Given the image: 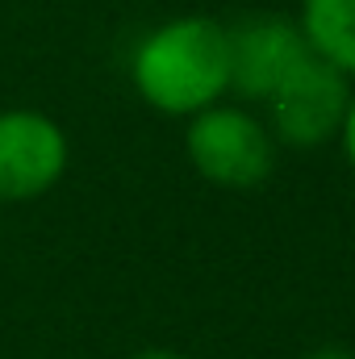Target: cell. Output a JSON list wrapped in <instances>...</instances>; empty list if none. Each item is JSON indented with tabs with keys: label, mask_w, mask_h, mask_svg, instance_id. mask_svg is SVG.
<instances>
[{
	"label": "cell",
	"mask_w": 355,
	"mask_h": 359,
	"mask_svg": "<svg viewBox=\"0 0 355 359\" xmlns=\"http://www.w3.org/2000/svg\"><path fill=\"white\" fill-rule=\"evenodd\" d=\"M297 25L314 55L355 80V0H301Z\"/></svg>",
	"instance_id": "cell-6"
},
{
	"label": "cell",
	"mask_w": 355,
	"mask_h": 359,
	"mask_svg": "<svg viewBox=\"0 0 355 359\" xmlns=\"http://www.w3.org/2000/svg\"><path fill=\"white\" fill-rule=\"evenodd\" d=\"M339 142H343V155H347V163H351V172H355V92H351V109H347V121H343Z\"/></svg>",
	"instance_id": "cell-7"
},
{
	"label": "cell",
	"mask_w": 355,
	"mask_h": 359,
	"mask_svg": "<svg viewBox=\"0 0 355 359\" xmlns=\"http://www.w3.org/2000/svg\"><path fill=\"white\" fill-rule=\"evenodd\" d=\"M305 359H355V355L343 351V347H322V351H314V355H305Z\"/></svg>",
	"instance_id": "cell-8"
},
{
	"label": "cell",
	"mask_w": 355,
	"mask_h": 359,
	"mask_svg": "<svg viewBox=\"0 0 355 359\" xmlns=\"http://www.w3.org/2000/svg\"><path fill=\"white\" fill-rule=\"evenodd\" d=\"M134 359H184V355H176V351H163V347H155V351H138Z\"/></svg>",
	"instance_id": "cell-9"
},
{
	"label": "cell",
	"mask_w": 355,
	"mask_h": 359,
	"mask_svg": "<svg viewBox=\"0 0 355 359\" xmlns=\"http://www.w3.org/2000/svg\"><path fill=\"white\" fill-rule=\"evenodd\" d=\"M276 138L247 104L217 100L188 117L184 155L192 172L217 188H260L276 172Z\"/></svg>",
	"instance_id": "cell-2"
},
{
	"label": "cell",
	"mask_w": 355,
	"mask_h": 359,
	"mask_svg": "<svg viewBox=\"0 0 355 359\" xmlns=\"http://www.w3.org/2000/svg\"><path fill=\"white\" fill-rule=\"evenodd\" d=\"M72 163L63 126L38 109H0V205L46 196Z\"/></svg>",
	"instance_id": "cell-4"
},
{
	"label": "cell",
	"mask_w": 355,
	"mask_h": 359,
	"mask_svg": "<svg viewBox=\"0 0 355 359\" xmlns=\"http://www.w3.org/2000/svg\"><path fill=\"white\" fill-rule=\"evenodd\" d=\"M130 84L163 117H192L230 96V34L226 21L184 13L134 42Z\"/></svg>",
	"instance_id": "cell-1"
},
{
	"label": "cell",
	"mask_w": 355,
	"mask_h": 359,
	"mask_svg": "<svg viewBox=\"0 0 355 359\" xmlns=\"http://www.w3.org/2000/svg\"><path fill=\"white\" fill-rule=\"evenodd\" d=\"M230 34V96L243 104H264L276 84L309 55V42L297 25V17L280 13H247Z\"/></svg>",
	"instance_id": "cell-5"
},
{
	"label": "cell",
	"mask_w": 355,
	"mask_h": 359,
	"mask_svg": "<svg viewBox=\"0 0 355 359\" xmlns=\"http://www.w3.org/2000/svg\"><path fill=\"white\" fill-rule=\"evenodd\" d=\"M351 92L355 80H347L335 63L309 50L264 100V121L280 147L318 151L326 142H339Z\"/></svg>",
	"instance_id": "cell-3"
}]
</instances>
